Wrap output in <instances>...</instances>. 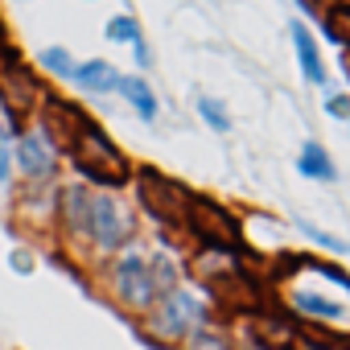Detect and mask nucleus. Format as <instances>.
Returning <instances> with one entry per match:
<instances>
[{"mask_svg":"<svg viewBox=\"0 0 350 350\" xmlns=\"http://www.w3.org/2000/svg\"><path fill=\"white\" fill-rule=\"evenodd\" d=\"M198 325H206V305H202L194 293H186L182 284L173 288V293H165V297L140 317L144 338H152L157 346H182Z\"/></svg>","mask_w":350,"mask_h":350,"instance_id":"f257e3e1","label":"nucleus"},{"mask_svg":"<svg viewBox=\"0 0 350 350\" xmlns=\"http://www.w3.org/2000/svg\"><path fill=\"white\" fill-rule=\"evenodd\" d=\"M70 165L95 186H124V182H132V165H128L124 148H116V140L95 120L70 144Z\"/></svg>","mask_w":350,"mask_h":350,"instance_id":"f03ea898","label":"nucleus"},{"mask_svg":"<svg viewBox=\"0 0 350 350\" xmlns=\"http://www.w3.org/2000/svg\"><path fill=\"white\" fill-rule=\"evenodd\" d=\"M42 79H38V70L21 58V50L17 46H9V50H0V107H5V116H9V132L13 136H21V124L38 111V103H42Z\"/></svg>","mask_w":350,"mask_h":350,"instance_id":"7ed1b4c3","label":"nucleus"},{"mask_svg":"<svg viewBox=\"0 0 350 350\" xmlns=\"http://www.w3.org/2000/svg\"><path fill=\"white\" fill-rule=\"evenodd\" d=\"M107 288H111V301H116L124 313H132V317H144V313L161 301L157 280H152V272H148V256H140V252H124V256L107 268Z\"/></svg>","mask_w":350,"mask_h":350,"instance_id":"20e7f679","label":"nucleus"},{"mask_svg":"<svg viewBox=\"0 0 350 350\" xmlns=\"http://www.w3.org/2000/svg\"><path fill=\"white\" fill-rule=\"evenodd\" d=\"M136 202L161 223V227H178L186 231V206H190V190L182 182L165 178L157 169H136Z\"/></svg>","mask_w":350,"mask_h":350,"instance_id":"39448f33","label":"nucleus"},{"mask_svg":"<svg viewBox=\"0 0 350 350\" xmlns=\"http://www.w3.org/2000/svg\"><path fill=\"white\" fill-rule=\"evenodd\" d=\"M132 235H136L132 211L116 194H95L91 198V231H87V243L99 256H116V252H124L132 243Z\"/></svg>","mask_w":350,"mask_h":350,"instance_id":"423d86ee","label":"nucleus"},{"mask_svg":"<svg viewBox=\"0 0 350 350\" xmlns=\"http://www.w3.org/2000/svg\"><path fill=\"white\" fill-rule=\"evenodd\" d=\"M186 231H190L202 247H227V252H235V247L243 243L239 219H235L227 206H219V202H211V198H198V194H190Z\"/></svg>","mask_w":350,"mask_h":350,"instance_id":"0eeeda50","label":"nucleus"},{"mask_svg":"<svg viewBox=\"0 0 350 350\" xmlns=\"http://www.w3.org/2000/svg\"><path fill=\"white\" fill-rule=\"evenodd\" d=\"M38 120H42V136L50 148H66L79 140V132L91 124V116L75 103V99H62V95H42L38 103Z\"/></svg>","mask_w":350,"mask_h":350,"instance_id":"6e6552de","label":"nucleus"},{"mask_svg":"<svg viewBox=\"0 0 350 350\" xmlns=\"http://www.w3.org/2000/svg\"><path fill=\"white\" fill-rule=\"evenodd\" d=\"M91 198L95 190L87 186H62L58 190V235L66 247H83L87 243V231H91Z\"/></svg>","mask_w":350,"mask_h":350,"instance_id":"1a4fd4ad","label":"nucleus"},{"mask_svg":"<svg viewBox=\"0 0 350 350\" xmlns=\"http://www.w3.org/2000/svg\"><path fill=\"white\" fill-rule=\"evenodd\" d=\"M13 165L29 182H50L58 161H54V148L46 144L42 132H21V136H13Z\"/></svg>","mask_w":350,"mask_h":350,"instance_id":"9d476101","label":"nucleus"},{"mask_svg":"<svg viewBox=\"0 0 350 350\" xmlns=\"http://www.w3.org/2000/svg\"><path fill=\"white\" fill-rule=\"evenodd\" d=\"M13 211L29 231H50V223L58 219V190L50 194L42 182H29V190L13 202Z\"/></svg>","mask_w":350,"mask_h":350,"instance_id":"9b49d317","label":"nucleus"},{"mask_svg":"<svg viewBox=\"0 0 350 350\" xmlns=\"http://www.w3.org/2000/svg\"><path fill=\"white\" fill-rule=\"evenodd\" d=\"M190 272H194V280L198 284H219V280H227V276H235V272H243V264H239V256L235 252H227V247H198L194 252V260H190Z\"/></svg>","mask_w":350,"mask_h":350,"instance_id":"f8f14e48","label":"nucleus"},{"mask_svg":"<svg viewBox=\"0 0 350 350\" xmlns=\"http://www.w3.org/2000/svg\"><path fill=\"white\" fill-rule=\"evenodd\" d=\"M293 46H297V62H301L305 79H309L313 87H321V83H325V62H321V54H317V42L309 38V29H305L301 21H293Z\"/></svg>","mask_w":350,"mask_h":350,"instance_id":"ddd939ff","label":"nucleus"},{"mask_svg":"<svg viewBox=\"0 0 350 350\" xmlns=\"http://www.w3.org/2000/svg\"><path fill=\"white\" fill-rule=\"evenodd\" d=\"M83 91H91V95H103V91H116V83H120V75H116V66L111 62H103V58H91V62H83V66H75V75H70Z\"/></svg>","mask_w":350,"mask_h":350,"instance_id":"4468645a","label":"nucleus"},{"mask_svg":"<svg viewBox=\"0 0 350 350\" xmlns=\"http://www.w3.org/2000/svg\"><path fill=\"white\" fill-rule=\"evenodd\" d=\"M116 91L128 99V107L140 116V120H157V95H152V87L144 83V79H136V75H120V83H116Z\"/></svg>","mask_w":350,"mask_h":350,"instance_id":"2eb2a0df","label":"nucleus"},{"mask_svg":"<svg viewBox=\"0 0 350 350\" xmlns=\"http://www.w3.org/2000/svg\"><path fill=\"white\" fill-rule=\"evenodd\" d=\"M297 169L305 173V178H313V182H334V178H338V169H334L329 152H325L317 140H309V144L301 148V157H297Z\"/></svg>","mask_w":350,"mask_h":350,"instance_id":"dca6fc26","label":"nucleus"},{"mask_svg":"<svg viewBox=\"0 0 350 350\" xmlns=\"http://www.w3.org/2000/svg\"><path fill=\"white\" fill-rule=\"evenodd\" d=\"M288 305L309 313V317H321V321H346V309L329 297H317V293H288Z\"/></svg>","mask_w":350,"mask_h":350,"instance_id":"f3484780","label":"nucleus"},{"mask_svg":"<svg viewBox=\"0 0 350 350\" xmlns=\"http://www.w3.org/2000/svg\"><path fill=\"white\" fill-rule=\"evenodd\" d=\"M256 334H260L264 350H272V346H293V338H297V329H293L284 317H272V313H260V317H256Z\"/></svg>","mask_w":350,"mask_h":350,"instance_id":"a211bd4d","label":"nucleus"},{"mask_svg":"<svg viewBox=\"0 0 350 350\" xmlns=\"http://www.w3.org/2000/svg\"><path fill=\"white\" fill-rule=\"evenodd\" d=\"M38 66H42L46 75H54V79H70V75H75V58H70V50H62V46H46V50L38 54Z\"/></svg>","mask_w":350,"mask_h":350,"instance_id":"6ab92c4d","label":"nucleus"},{"mask_svg":"<svg viewBox=\"0 0 350 350\" xmlns=\"http://www.w3.org/2000/svg\"><path fill=\"white\" fill-rule=\"evenodd\" d=\"M325 38L350 50V5H329L325 9Z\"/></svg>","mask_w":350,"mask_h":350,"instance_id":"aec40b11","label":"nucleus"},{"mask_svg":"<svg viewBox=\"0 0 350 350\" xmlns=\"http://www.w3.org/2000/svg\"><path fill=\"white\" fill-rule=\"evenodd\" d=\"M182 350H235V346H231V338H227L223 329H215V325H198V329L182 342Z\"/></svg>","mask_w":350,"mask_h":350,"instance_id":"412c9836","label":"nucleus"},{"mask_svg":"<svg viewBox=\"0 0 350 350\" xmlns=\"http://www.w3.org/2000/svg\"><path fill=\"white\" fill-rule=\"evenodd\" d=\"M103 33H107V42H128V46H140V42H144V38H140V25H136V17H128V13L111 17Z\"/></svg>","mask_w":350,"mask_h":350,"instance_id":"4be33fe9","label":"nucleus"},{"mask_svg":"<svg viewBox=\"0 0 350 350\" xmlns=\"http://www.w3.org/2000/svg\"><path fill=\"white\" fill-rule=\"evenodd\" d=\"M198 116L215 128V132H231V116H227V107L219 103V99H211V95H198Z\"/></svg>","mask_w":350,"mask_h":350,"instance_id":"5701e85b","label":"nucleus"},{"mask_svg":"<svg viewBox=\"0 0 350 350\" xmlns=\"http://www.w3.org/2000/svg\"><path fill=\"white\" fill-rule=\"evenodd\" d=\"M297 231H301V235H309V239H313L317 247H329V252H338V256H346V252H350V247H346L342 239H334V235H325V231H321V227H313L309 219H297Z\"/></svg>","mask_w":350,"mask_h":350,"instance_id":"b1692460","label":"nucleus"},{"mask_svg":"<svg viewBox=\"0 0 350 350\" xmlns=\"http://www.w3.org/2000/svg\"><path fill=\"white\" fill-rule=\"evenodd\" d=\"M9 173H13V132L0 124V186L9 182Z\"/></svg>","mask_w":350,"mask_h":350,"instance_id":"393cba45","label":"nucleus"},{"mask_svg":"<svg viewBox=\"0 0 350 350\" xmlns=\"http://www.w3.org/2000/svg\"><path fill=\"white\" fill-rule=\"evenodd\" d=\"M301 268H317L321 276H329L334 284H342V288L350 293V276H346V272H342L338 264H321V260H313V256H305V264H301Z\"/></svg>","mask_w":350,"mask_h":350,"instance_id":"a878e982","label":"nucleus"},{"mask_svg":"<svg viewBox=\"0 0 350 350\" xmlns=\"http://www.w3.org/2000/svg\"><path fill=\"white\" fill-rule=\"evenodd\" d=\"M325 111L338 116V120H350V99L346 95H334V99H325Z\"/></svg>","mask_w":350,"mask_h":350,"instance_id":"bb28decb","label":"nucleus"},{"mask_svg":"<svg viewBox=\"0 0 350 350\" xmlns=\"http://www.w3.org/2000/svg\"><path fill=\"white\" fill-rule=\"evenodd\" d=\"M9 264H13V268H21V272H29V268H33V264H29V256H25V252H21V256H17V252H13V260H9Z\"/></svg>","mask_w":350,"mask_h":350,"instance_id":"cd10ccee","label":"nucleus"},{"mask_svg":"<svg viewBox=\"0 0 350 350\" xmlns=\"http://www.w3.org/2000/svg\"><path fill=\"white\" fill-rule=\"evenodd\" d=\"M13 42H9V29H5V17H0V50H9Z\"/></svg>","mask_w":350,"mask_h":350,"instance_id":"c85d7f7f","label":"nucleus"},{"mask_svg":"<svg viewBox=\"0 0 350 350\" xmlns=\"http://www.w3.org/2000/svg\"><path fill=\"white\" fill-rule=\"evenodd\" d=\"M346 75H350V58H346Z\"/></svg>","mask_w":350,"mask_h":350,"instance_id":"c756f323","label":"nucleus"},{"mask_svg":"<svg viewBox=\"0 0 350 350\" xmlns=\"http://www.w3.org/2000/svg\"><path fill=\"white\" fill-rule=\"evenodd\" d=\"M252 350H264V346H252Z\"/></svg>","mask_w":350,"mask_h":350,"instance_id":"7c9ffc66","label":"nucleus"}]
</instances>
